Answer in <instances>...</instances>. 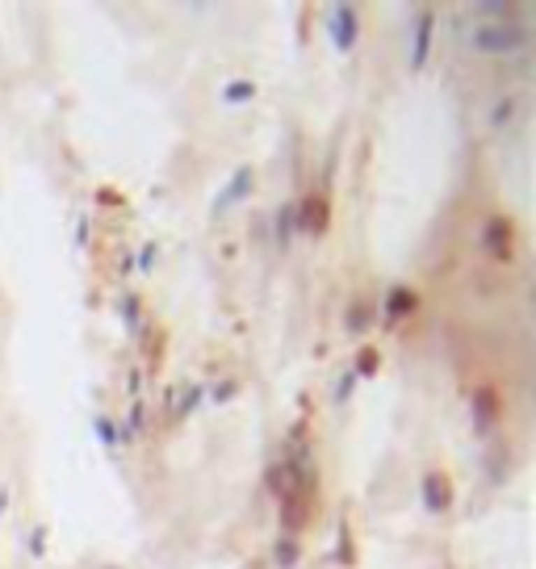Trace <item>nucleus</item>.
<instances>
[{
	"label": "nucleus",
	"instance_id": "nucleus-1",
	"mask_svg": "<svg viewBox=\"0 0 536 569\" xmlns=\"http://www.w3.org/2000/svg\"><path fill=\"white\" fill-rule=\"evenodd\" d=\"M524 42H528V34L516 21H486L470 34V46L482 54H516V50H524Z\"/></svg>",
	"mask_w": 536,
	"mask_h": 569
},
{
	"label": "nucleus",
	"instance_id": "nucleus-2",
	"mask_svg": "<svg viewBox=\"0 0 536 569\" xmlns=\"http://www.w3.org/2000/svg\"><path fill=\"white\" fill-rule=\"evenodd\" d=\"M331 38H335L340 50L356 46V8L352 4H335V13H331Z\"/></svg>",
	"mask_w": 536,
	"mask_h": 569
},
{
	"label": "nucleus",
	"instance_id": "nucleus-3",
	"mask_svg": "<svg viewBox=\"0 0 536 569\" xmlns=\"http://www.w3.org/2000/svg\"><path fill=\"white\" fill-rule=\"evenodd\" d=\"M486 251H491L495 260H507V256H512V230H507L503 218H491V222H486Z\"/></svg>",
	"mask_w": 536,
	"mask_h": 569
},
{
	"label": "nucleus",
	"instance_id": "nucleus-4",
	"mask_svg": "<svg viewBox=\"0 0 536 569\" xmlns=\"http://www.w3.org/2000/svg\"><path fill=\"white\" fill-rule=\"evenodd\" d=\"M432 25H436V21H432V13H419V17H415V42H411V63H415V67H423V63H428Z\"/></svg>",
	"mask_w": 536,
	"mask_h": 569
},
{
	"label": "nucleus",
	"instance_id": "nucleus-5",
	"mask_svg": "<svg viewBox=\"0 0 536 569\" xmlns=\"http://www.w3.org/2000/svg\"><path fill=\"white\" fill-rule=\"evenodd\" d=\"M247 184H252V168H239V176H235V180H231V189H226V197H222V201H218V209H222V205H226V201H239V197H243V193H247Z\"/></svg>",
	"mask_w": 536,
	"mask_h": 569
},
{
	"label": "nucleus",
	"instance_id": "nucleus-6",
	"mask_svg": "<svg viewBox=\"0 0 536 569\" xmlns=\"http://www.w3.org/2000/svg\"><path fill=\"white\" fill-rule=\"evenodd\" d=\"M449 494H444V478H428V507H444Z\"/></svg>",
	"mask_w": 536,
	"mask_h": 569
},
{
	"label": "nucleus",
	"instance_id": "nucleus-7",
	"mask_svg": "<svg viewBox=\"0 0 536 569\" xmlns=\"http://www.w3.org/2000/svg\"><path fill=\"white\" fill-rule=\"evenodd\" d=\"M478 427H491V394H478Z\"/></svg>",
	"mask_w": 536,
	"mask_h": 569
},
{
	"label": "nucleus",
	"instance_id": "nucleus-8",
	"mask_svg": "<svg viewBox=\"0 0 536 569\" xmlns=\"http://www.w3.org/2000/svg\"><path fill=\"white\" fill-rule=\"evenodd\" d=\"M407 306H411V293L394 289V293H390V314H398V310H407Z\"/></svg>",
	"mask_w": 536,
	"mask_h": 569
},
{
	"label": "nucleus",
	"instance_id": "nucleus-9",
	"mask_svg": "<svg viewBox=\"0 0 536 569\" xmlns=\"http://www.w3.org/2000/svg\"><path fill=\"white\" fill-rule=\"evenodd\" d=\"M243 96H252V84H231L226 88V101H243Z\"/></svg>",
	"mask_w": 536,
	"mask_h": 569
},
{
	"label": "nucleus",
	"instance_id": "nucleus-10",
	"mask_svg": "<svg viewBox=\"0 0 536 569\" xmlns=\"http://www.w3.org/2000/svg\"><path fill=\"white\" fill-rule=\"evenodd\" d=\"M361 373H373L377 369V352H361V364H356Z\"/></svg>",
	"mask_w": 536,
	"mask_h": 569
}]
</instances>
